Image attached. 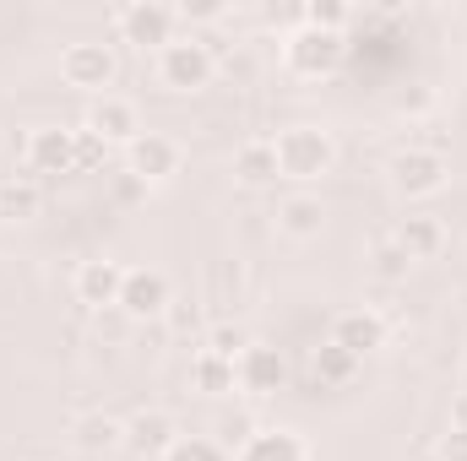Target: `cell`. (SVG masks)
<instances>
[{"label": "cell", "mask_w": 467, "mask_h": 461, "mask_svg": "<svg viewBox=\"0 0 467 461\" xmlns=\"http://www.w3.org/2000/svg\"><path fill=\"white\" fill-rule=\"evenodd\" d=\"M272 147H277V179L316 185L337 169V141L321 125H288V130H277Z\"/></svg>", "instance_id": "1"}, {"label": "cell", "mask_w": 467, "mask_h": 461, "mask_svg": "<svg viewBox=\"0 0 467 461\" xmlns=\"http://www.w3.org/2000/svg\"><path fill=\"white\" fill-rule=\"evenodd\" d=\"M152 71H158V87L191 98V93L213 87V77H218V55H213V44H202L196 33H185V38H174V44H163V49L152 55Z\"/></svg>", "instance_id": "2"}, {"label": "cell", "mask_w": 467, "mask_h": 461, "mask_svg": "<svg viewBox=\"0 0 467 461\" xmlns=\"http://www.w3.org/2000/svg\"><path fill=\"white\" fill-rule=\"evenodd\" d=\"M348 60V33H316V27H294L283 38V71L299 82H327L337 77Z\"/></svg>", "instance_id": "3"}, {"label": "cell", "mask_w": 467, "mask_h": 461, "mask_svg": "<svg viewBox=\"0 0 467 461\" xmlns=\"http://www.w3.org/2000/svg\"><path fill=\"white\" fill-rule=\"evenodd\" d=\"M115 77H119L115 44L82 38V44H66V49H60V82H66V87H77V93H88V98H104V93L115 87Z\"/></svg>", "instance_id": "4"}, {"label": "cell", "mask_w": 467, "mask_h": 461, "mask_svg": "<svg viewBox=\"0 0 467 461\" xmlns=\"http://www.w3.org/2000/svg\"><path fill=\"white\" fill-rule=\"evenodd\" d=\"M115 38L158 55L163 44L180 38V11H174L169 0H125L115 11Z\"/></svg>", "instance_id": "5"}, {"label": "cell", "mask_w": 467, "mask_h": 461, "mask_svg": "<svg viewBox=\"0 0 467 461\" xmlns=\"http://www.w3.org/2000/svg\"><path fill=\"white\" fill-rule=\"evenodd\" d=\"M451 185V158L441 147H402L391 158V190L408 201H430Z\"/></svg>", "instance_id": "6"}, {"label": "cell", "mask_w": 467, "mask_h": 461, "mask_svg": "<svg viewBox=\"0 0 467 461\" xmlns=\"http://www.w3.org/2000/svg\"><path fill=\"white\" fill-rule=\"evenodd\" d=\"M180 163H185V147H180L174 136H163V130H141V136L125 147V174L141 179V185H163V179H174Z\"/></svg>", "instance_id": "7"}, {"label": "cell", "mask_w": 467, "mask_h": 461, "mask_svg": "<svg viewBox=\"0 0 467 461\" xmlns=\"http://www.w3.org/2000/svg\"><path fill=\"white\" fill-rule=\"evenodd\" d=\"M169 304H174V288L158 266H125V288L115 304L125 321H158V315H169Z\"/></svg>", "instance_id": "8"}, {"label": "cell", "mask_w": 467, "mask_h": 461, "mask_svg": "<svg viewBox=\"0 0 467 461\" xmlns=\"http://www.w3.org/2000/svg\"><path fill=\"white\" fill-rule=\"evenodd\" d=\"M82 130H93L104 147H130V141L141 136V109H136L125 93H104V98H93V104H88Z\"/></svg>", "instance_id": "9"}, {"label": "cell", "mask_w": 467, "mask_h": 461, "mask_svg": "<svg viewBox=\"0 0 467 461\" xmlns=\"http://www.w3.org/2000/svg\"><path fill=\"white\" fill-rule=\"evenodd\" d=\"M27 174H77V130L66 125H38L27 130Z\"/></svg>", "instance_id": "10"}, {"label": "cell", "mask_w": 467, "mask_h": 461, "mask_svg": "<svg viewBox=\"0 0 467 461\" xmlns=\"http://www.w3.org/2000/svg\"><path fill=\"white\" fill-rule=\"evenodd\" d=\"M119 288H125V266L109 261V255H93V261H82V266L71 271V293H77V304H88V310H115Z\"/></svg>", "instance_id": "11"}, {"label": "cell", "mask_w": 467, "mask_h": 461, "mask_svg": "<svg viewBox=\"0 0 467 461\" xmlns=\"http://www.w3.org/2000/svg\"><path fill=\"white\" fill-rule=\"evenodd\" d=\"M283 374H288V364H283V353L266 343H250L239 353V364H234V385L244 391V396H277L283 391Z\"/></svg>", "instance_id": "12"}, {"label": "cell", "mask_w": 467, "mask_h": 461, "mask_svg": "<svg viewBox=\"0 0 467 461\" xmlns=\"http://www.w3.org/2000/svg\"><path fill=\"white\" fill-rule=\"evenodd\" d=\"M174 440H180V424H174L169 407H141V413L125 418V451H136V456H158L163 461Z\"/></svg>", "instance_id": "13"}, {"label": "cell", "mask_w": 467, "mask_h": 461, "mask_svg": "<svg viewBox=\"0 0 467 461\" xmlns=\"http://www.w3.org/2000/svg\"><path fill=\"white\" fill-rule=\"evenodd\" d=\"M272 223H277V233L283 239H321V229H327V201L316 196V190H288L277 207H272Z\"/></svg>", "instance_id": "14"}, {"label": "cell", "mask_w": 467, "mask_h": 461, "mask_svg": "<svg viewBox=\"0 0 467 461\" xmlns=\"http://www.w3.org/2000/svg\"><path fill=\"white\" fill-rule=\"evenodd\" d=\"M332 343L348 347L353 358L364 364L369 353H380V347H386V321H380L375 310H364V304H358V310H343V315L332 321Z\"/></svg>", "instance_id": "15"}, {"label": "cell", "mask_w": 467, "mask_h": 461, "mask_svg": "<svg viewBox=\"0 0 467 461\" xmlns=\"http://www.w3.org/2000/svg\"><path fill=\"white\" fill-rule=\"evenodd\" d=\"M391 239L402 244V255L419 266V261H435L441 250H446V223L441 218H430V212H408L397 229H391Z\"/></svg>", "instance_id": "16"}, {"label": "cell", "mask_w": 467, "mask_h": 461, "mask_svg": "<svg viewBox=\"0 0 467 461\" xmlns=\"http://www.w3.org/2000/svg\"><path fill=\"white\" fill-rule=\"evenodd\" d=\"M44 212V185L33 174H0V223H33Z\"/></svg>", "instance_id": "17"}, {"label": "cell", "mask_w": 467, "mask_h": 461, "mask_svg": "<svg viewBox=\"0 0 467 461\" xmlns=\"http://www.w3.org/2000/svg\"><path fill=\"white\" fill-rule=\"evenodd\" d=\"M234 461H310V446H305L294 429H255V435L234 451Z\"/></svg>", "instance_id": "18"}, {"label": "cell", "mask_w": 467, "mask_h": 461, "mask_svg": "<svg viewBox=\"0 0 467 461\" xmlns=\"http://www.w3.org/2000/svg\"><path fill=\"white\" fill-rule=\"evenodd\" d=\"M71 440H77V451H88V456L125 451V418H109V413H82V418L71 424Z\"/></svg>", "instance_id": "19"}, {"label": "cell", "mask_w": 467, "mask_h": 461, "mask_svg": "<svg viewBox=\"0 0 467 461\" xmlns=\"http://www.w3.org/2000/svg\"><path fill=\"white\" fill-rule=\"evenodd\" d=\"M234 179L250 185V190H255V185H272V179H277V147L261 141V136H255V141H239V147H234Z\"/></svg>", "instance_id": "20"}, {"label": "cell", "mask_w": 467, "mask_h": 461, "mask_svg": "<svg viewBox=\"0 0 467 461\" xmlns=\"http://www.w3.org/2000/svg\"><path fill=\"white\" fill-rule=\"evenodd\" d=\"M310 374L321 380V385H348L353 374H358V358H353L348 347H337L332 337L321 347H310Z\"/></svg>", "instance_id": "21"}, {"label": "cell", "mask_w": 467, "mask_h": 461, "mask_svg": "<svg viewBox=\"0 0 467 461\" xmlns=\"http://www.w3.org/2000/svg\"><path fill=\"white\" fill-rule=\"evenodd\" d=\"M191 385H196L202 396H229V391H239V385H234V364L218 358V353H207V347L191 358Z\"/></svg>", "instance_id": "22"}, {"label": "cell", "mask_w": 467, "mask_h": 461, "mask_svg": "<svg viewBox=\"0 0 467 461\" xmlns=\"http://www.w3.org/2000/svg\"><path fill=\"white\" fill-rule=\"evenodd\" d=\"M353 5L348 0H305L299 5V27H316V33H348Z\"/></svg>", "instance_id": "23"}, {"label": "cell", "mask_w": 467, "mask_h": 461, "mask_svg": "<svg viewBox=\"0 0 467 461\" xmlns=\"http://www.w3.org/2000/svg\"><path fill=\"white\" fill-rule=\"evenodd\" d=\"M369 271H375L380 282H402V277L413 271V261L402 255V244H397L391 233H380V239L369 244Z\"/></svg>", "instance_id": "24"}, {"label": "cell", "mask_w": 467, "mask_h": 461, "mask_svg": "<svg viewBox=\"0 0 467 461\" xmlns=\"http://www.w3.org/2000/svg\"><path fill=\"white\" fill-rule=\"evenodd\" d=\"M163 461H234L223 451V440H207V435H180L174 446H169V456Z\"/></svg>", "instance_id": "25"}, {"label": "cell", "mask_w": 467, "mask_h": 461, "mask_svg": "<svg viewBox=\"0 0 467 461\" xmlns=\"http://www.w3.org/2000/svg\"><path fill=\"white\" fill-rule=\"evenodd\" d=\"M255 343V337H250V332H244V326H234V321H218V326H213V332H207V353H218V358H229V364H239V353H244V347Z\"/></svg>", "instance_id": "26"}, {"label": "cell", "mask_w": 467, "mask_h": 461, "mask_svg": "<svg viewBox=\"0 0 467 461\" xmlns=\"http://www.w3.org/2000/svg\"><path fill=\"white\" fill-rule=\"evenodd\" d=\"M104 158H109V147L93 130H77V169H104Z\"/></svg>", "instance_id": "27"}, {"label": "cell", "mask_w": 467, "mask_h": 461, "mask_svg": "<svg viewBox=\"0 0 467 461\" xmlns=\"http://www.w3.org/2000/svg\"><path fill=\"white\" fill-rule=\"evenodd\" d=\"M174 11H180V22H218L229 5H223V0H185V5H174Z\"/></svg>", "instance_id": "28"}, {"label": "cell", "mask_w": 467, "mask_h": 461, "mask_svg": "<svg viewBox=\"0 0 467 461\" xmlns=\"http://www.w3.org/2000/svg\"><path fill=\"white\" fill-rule=\"evenodd\" d=\"M435 456H441V461H467V429H457V424H451V429L435 440Z\"/></svg>", "instance_id": "29"}, {"label": "cell", "mask_w": 467, "mask_h": 461, "mask_svg": "<svg viewBox=\"0 0 467 461\" xmlns=\"http://www.w3.org/2000/svg\"><path fill=\"white\" fill-rule=\"evenodd\" d=\"M451 424H457V429H467V391L457 396V407H451Z\"/></svg>", "instance_id": "30"}]
</instances>
